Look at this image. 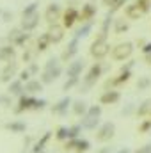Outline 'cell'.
<instances>
[{"label": "cell", "instance_id": "24", "mask_svg": "<svg viewBox=\"0 0 151 153\" xmlns=\"http://www.w3.org/2000/svg\"><path fill=\"white\" fill-rule=\"evenodd\" d=\"M52 45V41H50V36H48V32H44V34H41L38 38V43H36V46H38L39 52H44L48 46Z\"/></svg>", "mask_w": 151, "mask_h": 153}, {"label": "cell", "instance_id": "16", "mask_svg": "<svg viewBox=\"0 0 151 153\" xmlns=\"http://www.w3.org/2000/svg\"><path fill=\"white\" fill-rule=\"evenodd\" d=\"M71 107V98L70 96H66V98H62V100H59L53 107H52V112L53 114H59V116H64L68 112V109Z\"/></svg>", "mask_w": 151, "mask_h": 153}, {"label": "cell", "instance_id": "14", "mask_svg": "<svg viewBox=\"0 0 151 153\" xmlns=\"http://www.w3.org/2000/svg\"><path fill=\"white\" fill-rule=\"evenodd\" d=\"M119 98H121L119 91L109 89V91H105V93L100 96V103H101V105H112V103H117V102H119Z\"/></svg>", "mask_w": 151, "mask_h": 153}, {"label": "cell", "instance_id": "21", "mask_svg": "<svg viewBox=\"0 0 151 153\" xmlns=\"http://www.w3.org/2000/svg\"><path fill=\"white\" fill-rule=\"evenodd\" d=\"M23 82L20 80V78H14L13 82H9V85H7V93L9 94H21L23 93Z\"/></svg>", "mask_w": 151, "mask_h": 153}, {"label": "cell", "instance_id": "7", "mask_svg": "<svg viewBox=\"0 0 151 153\" xmlns=\"http://www.w3.org/2000/svg\"><path fill=\"white\" fill-rule=\"evenodd\" d=\"M61 16H62V11H61V5L59 4H50L48 7H46V11H44V20H46V23H57V20H61Z\"/></svg>", "mask_w": 151, "mask_h": 153}, {"label": "cell", "instance_id": "1", "mask_svg": "<svg viewBox=\"0 0 151 153\" xmlns=\"http://www.w3.org/2000/svg\"><path fill=\"white\" fill-rule=\"evenodd\" d=\"M101 73H103V66H101V62H94V64L89 68L87 75L82 78L80 93H89V89H91L93 85H96V82H98V78L101 76Z\"/></svg>", "mask_w": 151, "mask_h": 153}, {"label": "cell", "instance_id": "36", "mask_svg": "<svg viewBox=\"0 0 151 153\" xmlns=\"http://www.w3.org/2000/svg\"><path fill=\"white\" fill-rule=\"evenodd\" d=\"M89 148H91V143L85 141V139H80L78 141V148H76L75 153H85V152H89Z\"/></svg>", "mask_w": 151, "mask_h": 153}, {"label": "cell", "instance_id": "22", "mask_svg": "<svg viewBox=\"0 0 151 153\" xmlns=\"http://www.w3.org/2000/svg\"><path fill=\"white\" fill-rule=\"evenodd\" d=\"M71 109H73V114L80 116V117H84V116L87 114V111H89L87 103H85V102H82V100H76V102H73Z\"/></svg>", "mask_w": 151, "mask_h": 153}, {"label": "cell", "instance_id": "50", "mask_svg": "<svg viewBox=\"0 0 151 153\" xmlns=\"http://www.w3.org/2000/svg\"><path fill=\"white\" fill-rule=\"evenodd\" d=\"M2 18H4V22H9L13 18V14L11 13H2Z\"/></svg>", "mask_w": 151, "mask_h": 153}, {"label": "cell", "instance_id": "37", "mask_svg": "<svg viewBox=\"0 0 151 153\" xmlns=\"http://www.w3.org/2000/svg\"><path fill=\"white\" fill-rule=\"evenodd\" d=\"M82 125H73V126H70V139H78V134L82 132Z\"/></svg>", "mask_w": 151, "mask_h": 153}, {"label": "cell", "instance_id": "35", "mask_svg": "<svg viewBox=\"0 0 151 153\" xmlns=\"http://www.w3.org/2000/svg\"><path fill=\"white\" fill-rule=\"evenodd\" d=\"M135 4L139 5V9L142 11V14H144V13H150V9H151V0H135Z\"/></svg>", "mask_w": 151, "mask_h": 153}, {"label": "cell", "instance_id": "44", "mask_svg": "<svg viewBox=\"0 0 151 153\" xmlns=\"http://www.w3.org/2000/svg\"><path fill=\"white\" fill-rule=\"evenodd\" d=\"M124 4H126V0H119V2H117V4H115L114 7H110V11H109V13H110V14H114V13H115L117 9H121V7H123Z\"/></svg>", "mask_w": 151, "mask_h": 153}, {"label": "cell", "instance_id": "13", "mask_svg": "<svg viewBox=\"0 0 151 153\" xmlns=\"http://www.w3.org/2000/svg\"><path fill=\"white\" fill-rule=\"evenodd\" d=\"M62 73V68H61V64H57L55 68H52V70H44L43 71V75H41V82L43 84H52L55 78H59Z\"/></svg>", "mask_w": 151, "mask_h": 153}, {"label": "cell", "instance_id": "12", "mask_svg": "<svg viewBox=\"0 0 151 153\" xmlns=\"http://www.w3.org/2000/svg\"><path fill=\"white\" fill-rule=\"evenodd\" d=\"M76 53H78V38H73L70 43H68V46L64 48V52H62L61 59L68 62V61H71V59L75 57Z\"/></svg>", "mask_w": 151, "mask_h": 153}, {"label": "cell", "instance_id": "34", "mask_svg": "<svg viewBox=\"0 0 151 153\" xmlns=\"http://www.w3.org/2000/svg\"><path fill=\"white\" fill-rule=\"evenodd\" d=\"M29 39H30V34H29V32H23V30H21V34H20L18 38L14 39V43H13V45H14V46H21V45H25V43H27Z\"/></svg>", "mask_w": 151, "mask_h": 153}, {"label": "cell", "instance_id": "33", "mask_svg": "<svg viewBox=\"0 0 151 153\" xmlns=\"http://www.w3.org/2000/svg\"><path fill=\"white\" fill-rule=\"evenodd\" d=\"M78 141H80V137H78V139H68L66 144H64V152H76Z\"/></svg>", "mask_w": 151, "mask_h": 153}, {"label": "cell", "instance_id": "47", "mask_svg": "<svg viewBox=\"0 0 151 153\" xmlns=\"http://www.w3.org/2000/svg\"><path fill=\"white\" fill-rule=\"evenodd\" d=\"M29 71H30V75H36L39 71V66L36 64V62H30V66H29Z\"/></svg>", "mask_w": 151, "mask_h": 153}, {"label": "cell", "instance_id": "28", "mask_svg": "<svg viewBox=\"0 0 151 153\" xmlns=\"http://www.w3.org/2000/svg\"><path fill=\"white\" fill-rule=\"evenodd\" d=\"M55 139L57 141H68L70 139V128L68 126H59L55 132Z\"/></svg>", "mask_w": 151, "mask_h": 153}, {"label": "cell", "instance_id": "39", "mask_svg": "<svg viewBox=\"0 0 151 153\" xmlns=\"http://www.w3.org/2000/svg\"><path fill=\"white\" fill-rule=\"evenodd\" d=\"M76 84H78V78H68V80L64 82V85H62V91H70V89H73Z\"/></svg>", "mask_w": 151, "mask_h": 153}, {"label": "cell", "instance_id": "53", "mask_svg": "<svg viewBox=\"0 0 151 153\" xmlns=\"http://www.w3.org/2000/svg\"><path fill=\"white\" fill-rule=\"evenodd\" d=\"M117 153H130V150H128V148H123V150H119Z\"/></svg>", "mask_w": 151, "mask_h": 153}, {"label": "cell", "instance_id": "54", "mask_svg": "<svg viewBox=\"0 0 151 153\" xmlns=\"http://www.w3.org/2000/svg\"><path fill=\"white\" fill-rule=\"evenodd\" d=\"M0 103H2V96H0Z\"/></svg>", "mask_w": 151, "mask_h": 153}, {"label": "cell", "instance_id": "38", "mask_svg": "<svg viewBox=\"0 0 151 153\" xmlns=\"http://www.w3.org/2000/svg\"><path fill=\"white\" fill-rule=\"evenodd\" d=\"M151 130V119H146L139 125V134H148Z\"/></svg>", "mask_w": 151, "mask_h": 153}, {"label": "cell", "instance_id": "19", "mask_svg": "<svg viewBox=\"0 0 151 153\" xmlns=\"http://www.w3.org/2000/svg\"><path fill=\"white\" fill-rule=\"evenodd\" d=\"M124 16H126V20H139L142 16V11L139 9L137 4H128L124 7Z\"/></svg>", "mask_w": 151, "mask_h": 153}, {"label": "cell", "instance_id": "26", "mask_svg": "<svg viewBox=\"0 0 151 153\" xmlns=\"http://www.w3.org/2000/svg\"><path fill=\"white\" fill-rule=\"evenodd\" d=\"M91 30H93V22H85V23H84V25H82V27L75 32V38H78V39L85 38V36H89V32H91Z\"/></svg>", "mask_w": 151, "mask_h": 153}, {"label": "cell", "instance_id": "32", "mask_svg": "<svg viewBox=\"0 0 151 153\" xmlns=\"http://www.w3.org/2000/svg\"><path fill=\"white\" fill-rule=\"evenodd\" d=\"M112 14L109 13L107 16H105V20H103V23H101V30L100 32H103V34H109V29H110V25H112Z\"/></svg>", "mask_w": 151, "mask_h": 153}, {"label": "cell", "instance_id": "45", "mask_svg": "<svg viewBox=\"0 0 151 153\" xmlns=\"http://www.w3.org/2000/svg\"><path fill=\"white\" fill-rule=\"evenodd\" d=\"M21 59H23V62H29V64H30V61H32V52L25 50V52H23V57H21Z\"/></svg>", "mask_w": 151, "mask_h": 153}, {"label": "cell", "instance_id": "6", "mask_svg": "<svg viewBox=\"0 0 151 153\" xmlns=\"http://www.w3.org/2000/svg\"><path fill=\"white\" fill-rule=\"evenodd\" d=\"M78 18H80V11L75 9V7H68L62 13V27L64 29H71L76 22H78Z\"/></svg>", "mask_w": 151, "mask_h": 153}, {"label": "cell", "instance_id": "46", "mask_svg": "<svg viewBox=\"0 0 151 153\" xmlns=\"http://www.w3.org/2000/svg\"><path fill=\"white\" fill-rule=\"evenodd\" d=\"M135 153H151V143H150V144H144L142 148H139Z\"/></svg>", "mask_w": 151, "mask_h": 153}, {"label": "cell", "instance_id": "10", "mask_svg": "<svg viewBox=\"0 0 151 153\" xmlns=\"http://www.w3.org/2000/svg\"><path fill=\"white\" fill-rule=\"evenodd\" d=\"M16 70H18V64L16 62H7L5 64V68L2 70V73H0V82H4V84H9V82H13L14 80V75H16Z\"/></svg>", "mask_w": 151, "mask_h": 153}, {"label": "cell", "instance_id": "49", "mask_svg": "<svg viewBox=\"0 0 151 153\" xmlns=\"http://www.w3.org/2000/svg\"><path fill=\"white\" fill-rule=\"evenodd\" d=\"M101 2H103V5H105V7H114L119 0H101Z\"/></svg>", "mask_w": 151, "mask_h": 153}, {"label": "cell", "instance_id": "43", "mask_svg": "<svg viewBox=\"0 0 151 153\" xmlns=\"http://www.w3.org/2000/svg\"><path fill=\"white\" fill-rule=\"evenodd\" d=\"M20 80H21V82H29V80H30V71H29V70H23V71L20 73Z\"/></svg>", "mask_w": 151, "mask_h": 153}, {"label": "cell", "instance_id": "3", "mask_svg": "<svg viewBox=\"0 0 151 153\" xmlns=\"http://www.w3.org/2000/svg\"><path fill=\"white\" fill-rule=\"evenodd\" d=\"M132 53H133V43H130V41L119 43V45H115L112 48V59L114 61H124Z\"/></svg>", "mask_w": 151, "mask_h": 153}, {"label": "cell", "instance_id": "55", "mask_svg": "<svg viewBox=\"0 0 151 153\" xmlns=\"http://www.w3.org/2000/svg\"><path fill=\"white\" fill-rule=\"evenodd\" d=\"M0 14H2V11H0Z\"/></svg>", "mask_w": 151, "mask_h": 153}, {"label": "cell", "instance_id": "42", "mask_svg": "<svg viewBox=\"0 0 151 153\" xmlns=\"http://www.w3.org/2000/svg\"><path fill=\"white\" fill-rule=\"evenodd\" d=\"M59 62H57V59L55 57H52V59H48L46 61V64H44V70H52V68H55Z\"/></svg>", "mask_w": 151, "mask_h": 153}, {"label": "cell", "instance_id": "48", "mask_svg": "<svg viewBox=\"0 0 151 153\" xmlns=\"http://www.w3.org/2000/svg\"><path fill=\"white\" fill-rule=\"evenodd\" d=\"M142 53L144 55H150L151 53V43H144L142 45Z\"/></svg>", "mask_w": 151, "mask_h": 153}, {"label": "cell", "instance_id": "40", "mask_svg": "<svg viewBox=\"0 0 151 153\" xmlns=\"http://www.w3.org/2000/svg\"><path fill=\"white\" fill-rule=\"evenodd\" d=\"M21 34V29H13V30H9V34H7V39H9V43L13 45L14 43V39L18 38Z\"/></svg>", "mask_w": 151, "mask_h": 153}, {"label": "cell", "instance_id": "27", "mask_svg": "<svg viewBox=\"0 0 151 153\" xmlns=\"http://www.w3.org/2000/svg\"><path fill=\"white\" fill-rule=\"evenodd\" d=\"M5 128L11 130V132H14V134H21V132H25L27 126H25V123H21V121H13V123H7Z\"/></svg>", "mask_w": 151, "mask_h": 153}, {"label": "cell", "instance_id": "2", "mask_svg": "<svg viewBox=\"0 0 151 153\" xmlns=\"http://www.w3.org/2000/svg\"><path fill=\"white\" fill-rule=\"evenodd\" d=\"M44 105H46L44 100H38V98H34L30 94H21L20 96V102H18V107H16V112L20 114V112L30 111V109L38 111V109H44Z\"/></svg>", "mask_w": 151, "mask_h": 153}, {"label": "cell", "instance_id": "31", "mask_svg": "<svg viewBox=\"0 0 151 153\" xmlns=\"http://www.w3.org/2000/svg\"><path fill=\"white\" fill-rule=\"evenodd\" d=\"M150 85H151L150 76H141V78L137 80V89H139V91H144V89H148Z\"/></svg>", "mask_w": 151, "mask_h": 153}, {"label": "cell", "instance_id": "23", "mask_svg": "<svg viewBox=\"0 0 151 153\" xmlns=\"http://www.w3.org/2000/svg\"><path fill=\"white\" fill-rule=\"evenodd\" d=\"M50 137H52V132H46V134H43V137H41L38 143L34 144L32 152H44V148H46V143L50 141Z\"/></svg>", "mask_w": 151, "mask_h": 153}, {"label": "cell", "instance_id": "20", "mask_svg": "<svg viewBox=\"0 0 151 153\" xmlns=\"http://www.w3.org/2000/svg\"><path fill=\"white\" fill-rule=\"evenodd\" d=\"M100 125V116H93V114H85L82 119V126L85 130H96V126Z\"/></svg>", "mask_w": 151, "mask_h": 153}, {"label": "cell", "instance_id": "8", "mask_svg": "<svg viewBox=\"0 0 151 153\" xmlns=\"http://www.w3.org/2000/svg\"><path fill=\"white\" fill-rule=\"evenodd\" d=\"M94 16H96V5L91 4V2H87V4H84L82 9H80V18H78V22H80V23L93 22Z\"/></svg>", "mask_w": 151, "mask_h": 153}, {"label": "cell", "instance_id": "25", "mask_svg": "<svg viewBox=\"0 0 151 153\" xmlns=\"http://www.w3.org/2000/svg\"><path fill=\"white\" fill-rule=\"evenodd\" d=\"M128 29H130V25L124 22V18H119V20L114 22V32L115 34H124Z\"/></svg>", "mask_w": 151, "mask_h": 153}, {"label": "cell", "instance_id": "4", "mask_svg": "<svg viewBox=\"0 0 151 153\" xmlns=\"http://www.w3.org/2000/svg\"><path fill=\"white\" fill-rule=\"evenodd\" d=\"M114 134H115V125L110 123V121H107V123H103L101 126H98V130H96V141L98 143H107V141H110L114 137Z\"/></svg>", "mask_w": 151, "mask_h": 153}, {"label": "cell", "instance_id": "56", "mask_svg": "<svg viewBox=\"0 0 151 153\" xmlns=\"http://www.w3.org/2000/svg\"><path fill=\"white\" fill-rule=\"evenodd\" d=\"M150 114H151V112H150Z\"/></svg>", "mask_w": 151, "mask_h": 153}, {"label": "cell", "instance_id": "17", "mask_svg": "<svg viewBox=\"0 0 151 153\" xmlns=\"http://www.w3.org/2000/svg\"><path fill=\"white\" fill-rule=\"evenodd\" d=\"M16 55V48L14 45H4L0 46V61L2 62H11Z\"/></svg>", "mask_w": 151, "mask_h": 153}, {"label": "cell", "instance_id": "29", "mask_svg": "<svg viewBox=\"0 0 151 153\" xmlns=\"http://www.w3.org/2000/svg\"><path fill=\"white\" fill-rule=\"evenodd\" d=\"M38 2H32V4H29L23 11H21V18H27V16H32V14H36L38 13Z\"/></svg>", "mask_w": 151, "mask_h": 153}, {"label": "cell", "instance_id": "41", "mask_svg": "<svg viewBox=\"0 0 151 153\" xmlns=\"http://www.w3.org/2000/svg\"><path fill=\"white\" fill-rule=\"evenodd\" d=\"M87 114H93V116H101V105H93V107H89Z\"/></svg>", "mask_w": 151, "mask_h": 153}, {"label": "cell", "instance_id": "5", "mask_svg": "<svg viewBox=\"0 0 151 153\" xmlns=\"http://www.w3.org/2000/svg\"><path fill=\"white\" fill-rule=\"evenodd\" d=\"M109 52H110V45H109L107 41H103V43H96V41H93V43H91L89 53H91L96 61L105 59V57L109 55Z\"/></svg>", "mask_w": 151, "mask_h": 153}, {"label": "cell", "instance_id": "52", "mask_svg": "<svg viewBox=\"0 0 151 153\" xmlns=\"http://www.w3.org/2000/svg\"><path fill=\"white\" fill-rule=\"evenodd\" d=\"M96 153H112V150L110 148H101L100 152H96Z\"/></svg>", "mask_w": 151, "mask_h": 153}, {"label": "cell", "instance_id": "15", "mask_svg": "<svg viewBox=\"0 0 151 153\" xmlns=\"http://www.w3.org/2000/svg\"><path fill=\"white\" fill-rule=\"evenodd\" d=\"M38 25H39V14L38 13L21 20V30H23V32H32Z\"/></svg>", "mask_w": 151, "mask_h": 153}, {"label": "cell", "instance_id": "51", "mask_svg": "<svg viewBox=\"0 0 151 153\" xmlns=\"http://www.w3.org/2000/svg\"><path fill=\"white\" fill-rule=\"evenodd\" d=\"M132 111H133V105H128L126 109H123V114H130Z\"/></svg>", "mask_w": 151, "mask_h": 153}, {"label": "cell", "instance_id": "30", "mask_svg": "<svg viewBox=\"0 0 151 153\" xmlns=\"http://www.w3.org/2000/svg\"><path fill=\"white\" fill-rule=\"evenodd\" d=\"M148 112H151V100H144V102H142V105L137 109V116H139V117H142V116H146Z\"/></svg>", "mask_w": 151, "mask_h": 153}, {"label": "cell", "instance_id": "9", "mask_svg": "<svg viewBox=\"0 0 151 153\" xmlns=\"http://www.w3.org/2000/svg\"><path fill=\"white\" fill-rule=\"evenodd\" d=\"M64 27L62 25H59V23H52L50 25V29H48V36H50V41H52V45H57V43H61L62 39H64Z\"/></svg>", "mask_w": 151, "mask_h": 153}, {"label": "cell", "instance_id": "18", "mask_svg": "<svg viewBox=\"0 0 151 153\" xmlns=\"http://www.w3.org/2000/svg\"><path fill=\"white\" fill-rule=\"evenodd\" d=\"M43 82L41 80H29V82H25V85H23V91H25V94H36V93H41L43 91Z\"/></svg>", "mask_w": 151, "mask_h": 153}, {"label": "cell", "instance_id": "11", "mask_svg": "<svg viewBox=\"0 0 151 153\" xmlns=\"http://www.w3.org/2000/svg\"><path fill=\"white\" fill-rule=\"evenodd\" d=\"M85 68V62H84V59H76L73 62H70L68 64V68H66V75L70 76V78H78V76L82 75V70Z\"/></svg>", "mask_w": 151, "mask_h": 153}]
</instances>
